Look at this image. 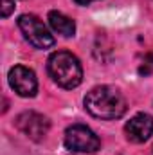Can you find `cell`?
Returning <instances> with one entry per match:
<instances>
[{"instance_id": "9", "label": "cell", "mask_w": 153, "mask_h": 155, "mask_svg": "<svg viewBox=\"0 0 153 155\" xmlns=\"http://www.w3.org/2000/svg\"><path fill=\"white\" fill-rule=\"evenodd\" d=\"M139 72H141V74H144V76H148V74H151V72H153V52H150V54H146V56H144V60H142V63H141Z\"/></svg>"}, {"instance_id": "7", "label": "cell", "mask_w": 153, "mask_h": 155, "mask_svg": "<svg viewBox=\"0 0 153 155\" xmlns=\"http://www.w3.org/2000/svg\"><path fill=\"white\" fill-rule=\"evenodd\" d=\"M124 134L130 143L141 144L153 135V117L148 114H137L124 124Z\"/></svg>"}, {"instance_id": "6", "label": "cell", "mask_w": 153, "mask_h": 155, "mask_svg": "<svg viewBox=\"0 0 153 155\" xmlns=\"http://www.w3.org/2000/svg\"><path fill=\"white\" fill-rule=\"evenodd\" d=\"M9 85L22 97H33L38 92V79L34 71L24 65H15L9 71Z\"/></svg>"}, {"instance_id": "11", "label": "cell", "mask_w": 153, "mask_h": 155, "mask_svg": "<svg viewBox=\"0 0 153 155\" xmlns=\"http://www.w3.org/2000/svg\"><path fill=\"white\" fill-rule=\"evenodd\" d=\"M76 4H79V5H88L90 2H94V0H74Z\"/></svg>"}, {"instance_id": "3", "label": "cell", "mask_w": 153, "mask_h": 155, "mask_svg": "<svg viewBox=\"0 0 153 155\" xmlns=\"http://www.w3.org/2000/svg\"><path fill=\"white\" fill-rule=\"evenodd\" d=\"M18 27H20L24 38L36 49H50L56 43L54 36L49 33L45 24L34 15H22L18 18Z\"/></svg>"}, {"instance_id": "1", "label": "cell", "mask_w": 153, "mask_h": 155, "mask_svg": "<svg viewBox=\"0 0 153 155\" xmlns=\"http://www.w3.org/2000/svg\"><path fill=\"white\" fill-rule=\"evenodd\" d=\"M85 108L90 116L97 119L112 121L124 116L128 105L124 96L115 87L101 85V87H94L85 96Z\"/></svg>"}, {"instance_id": "4", "label": "cell", "mask_w": 153, "mask_h": 155, "mask_svg": "<svg viewBox=\"0 0 153 155\" xmlns=\"http://www.w3.org/2000/svg\"><path fill=\"white\" fill-rule=\"evenodd\" d=\"M67 150L79 152V153H94L101 148L99 137L85 124H72L65 130V139H63Z\"/></svg>"}, {"instance_id": "8", "label": "cell", "mask_w": 153, "mask_h": 155, "mask_svg": "<svg viewBox=\"0 0 153 155\" xmlns=\"http://www.w3.org/2000/svg\"><path fill=\"white\" fill-rule=\"evenodd\" d=\"M49 24L50 27L54 29V33L65 36V38H70L76 35V24L72 18H69L67 15L60 13V11H50L49 13Z\"/></svg>"}, {"instance_id": "5", "label": "cell", "mask_w": 153, "mask_h": 155, "mask_svg": "<svg viewBox=\"0 0 153 155\" xmlns=\"http://www.w3.org/2000/svg\"><path fill=\"white\" fill-rule=\"evenodd\" d=\"M15 124L25 137H29L31 141H36V143L45 139V135L50 130V121L45 116H41L38 112H33V110L22 112L16 117Z\"/></svg>"}, {"instance_id": "2", "label": "cell", "mask_w": 153, "mask_h": 155, "mask_svg": "<svg viewBox=\"0 0 153 155\" xmlns=\"http://www.w3.org/2000/svg\"><path fill=\"white\" fill-rule=\"evenodd\" d=\"M49 76L61 88H76L83 81V69L76 56L69 51H56L47 61Z\"/></svg>"}, {"instance_id": "10", "label": "cell", "mask_w": 153, "mask_h": 155, "mask_svg": "<svg viewBox=\"0 0 153 155\" xmlns=\"http://www.w3.org/2000/svg\"><path fill=\"white\" fill-rule=\"evenodd\" d=\"M15 11V0H2V16L7 18Z\"/></svg>"}]
</instances>
